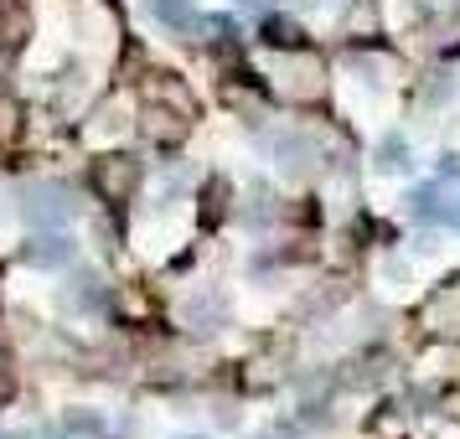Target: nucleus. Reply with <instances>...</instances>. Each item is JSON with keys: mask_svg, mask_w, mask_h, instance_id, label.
I'll return each instance as SVG.
<instances>
[{"mask_svg": "<svg viewBox=\"0 0 460 439\" xmlns=\"http://www.w3.org/2000/svg\"><path fill=\"white\" fill-rule=\"evenodd\" d=\"M73 191L63 187V181H37V187H26V217L37 223V228H58V223H67L73 217Z\"/></svg>", "mask_w": 460, "mask_h": 439, "instance_id": "nucleus-1", "label": "nucleus"}, {"mask_svg": "<svg viewBox=\"0 0 460 439\" xmlns=\"http://www.w3.org/2000/svg\"><path fill=\"white\" fill-rule=\"evenodd\" d=\"M73 253H78V243H73L67 233H31L22 259L31 269H63V264H73Z\"/></svg>", "mask_w": 460, "mask_h": 439, "instance_id": "nucleus-2", "label": "nucleus"}, {"mask_svg": "<svg viewBox=\"0 0 460 439\" xmlns=\"http://www.w3.org/2000/svg\"><path fill=\"white\" fill-rule=\"evenodd\" d=\"M63 305L67 311H104L109 305V290L99 285V274H73L67 279V290H63Z\"/></svg>", "mask_w": 460, "mask_h": 439, "instance_id": "nucleus-3", "label": "nucleus"}, {"mask_svg": "<svg viewBox=\"0 0 460 439\" xmlns=\"http://www.w3.org/2000/svg\"><path fill=\"white\" fill-rule=\"evenodd\" d=\"M150 16L166 26V31H176V37H187V31L202 26V16H197L191 0H150Z\"/></svg>", "mask_w": 460, "mask_h": 439, "instance_id": "nucleus-4", "label": "nucleus"}, {"mask_svg": "<svg viewBox=\"0 0 460 439\" xmlns=\"http://www.w3.org/2000/svg\"><path fill=\"white\" fill-rule=\"evenodd\" d=\"M270 150H274V161H279L285 171H305V161L315 155V145L300 135V129H290V135H274Z\"/></svg>", "mask_w": 460, "mask_h": 439, "instance_id": "nucleus-5", "label": "nucleus"}, {"mask_svg": "<svg viewBox=\"0 0 460 439\" xmlns=\"http://www.w3.org/2000/svg\"><path fill=\"white\" fill-rule=\"evenodd\" d=\"M187 320L197 326V331H217V326L228 320V300H223V294H191Z\"/></svg>", "mask_w": 460, "mask_h": 439, "instance_id": "nucleus-6", "label": "nucleus"}, {"mask_svg": "<svg viewBox=\"0 0 460 439\" xmlns=\"http://www.w3.org/2000/svg\"><path fill=\"white\" fill-rule=\"evenodd\" d=\"M373 161H377V171H409L414 166V150H409V140H403L398 129H388V135L377 140Z\"/></svg>", "mask_w": 460, "mask_h": 439, "instance_id": "nucleus-7", "label": "nucleus"}, {"mask_svg": "<svg viewBox=\"0 0 460 439\" xmlns=\"http://www.w3.org/2000/svg\"><path fill=\"white\" fill-rule=\"evenodd\" d=\"M264 42L270 47H305V31H300L290 16H270V22H264Z\"/></svg>", "mask_w": 460, "mask_h": 439, "instance_id": "nucleus-8", "label": "nucleus"}, {"mask_svg": "<svg viewBox=\"0 0 460 439\" xmlns=\"http://www.w3.org/2000/svg\"><path fill=\"white\" fill-rule=\"evenodd\" d=\"M67 429H73V435H109L104 418H93V414H67Z\"/></svg>", "mask_w": 460, "mask_h": 439, "instance_id": "nucleus-9", "label": "nucleus"}, {"mask_svg": "<svg viewBox=\"0 0 460 439\" xmlns=\"http://www.w3.org/2000/svg\"><path fill=\"white\" fill-rule=\"evenodd\" d=\"M238 11H249V16L253 11H270V0H238Z\"/></svg>", "mask_w": 460, "mask_h": 439, "instance_id": "nucleus-10", "label": "nucleus"}, {"mask_svg": "<svg viewBox=\"0 0 460 439\" xmlns=\"http://www.w3.org/2000/svg\"><path fill=\"white\" fill-rule=\"evenodd\" d=\"M42 439H67V435H58V429H47V435Z\"/></svg>", "mask_w": 460, "mask_h": 439, "instance_id": "nucleus-11", "label": "nucleus"}, {"mask_svg": "<svg viewBox=\"0 0 460 439\" xmlns=\"http://www.w3.org/2000/svg\"><path fill=\"white\" fill-rule=\"evenodd\" d=\"M0 439H31V435H0Z\"/></svg>", "mask_w": 460, "mask_h": 439, "instance_id": "nucleus-12", "label": "nucleus"}]
</instances>
